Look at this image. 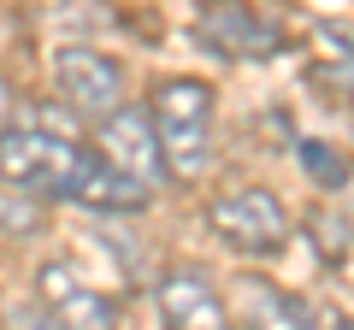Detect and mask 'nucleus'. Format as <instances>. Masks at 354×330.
<instances>
[{"mask_svg": "<svg viewBox=\"0 0 354 330\" xmlns=\"http://www.w3.org/2000/svg\"><path fill=\"white\" fill-rule=\"evenodd\" d=\"M0 183L36 195V201H77V206H95V213H142L148 206V189L118 177L101 159V148L36 130L24 118L0 130Z\"/></svg>", "mask_w": 354, "mask_h": 330, "instance_id": "nucleus-1", "label": "nucleus"}, {"mask_svg": "<svg viewBox=\"0 0 354 330\" xmlns=\"http://www.w3.org/2000/svg\"><path fill=\"white\" fill-rule=\"evenodd\" d=\"M148 118H153V136L165 148L171 177L195 183L213 171V159H218V95H213V83H201V77H160L148 95Z\"/></svg>", "mask_w": 354, "mask_h": 330, "instance_id": "nucleus-2", "label": "nucleus"}, {"mask_svg": "<svg viewBox=\"0 0 354 330\" xmlns=\"http://www.w3.org/2000/svg\"><path fill=\"white\" fill-rule=\"evenodd\" d=\"M53 89L59 106L88 124H106L113 113H124V65L106 59L101 48H83V41H65L53 53Z\"/></svg>", "mask_w": 354, "mask_h": 330, "instance_id": "nucleus-3", "label": "nucleus"}, {"mask_svg": "<svg viewBox=\"0 0 354 330\" xmlns=\"http://www.w3.org/2000/svg\"><path fill=\"white\" fill-rule=\"evenodd\" d=\"M207 224L230 254H283L290 248V213L272 189H230L207 206Z\"/></svg>", "mask_w": 354, "mask_h": 330, "instance_id": "nucleus-4", "label": "nucleus"}, {"mask_svg": "<svg viewBox=\"0 0 354 330\" xmlns=\"http://www.w3.org/2000/svg\"><path fill=\"white\" fill-rule=\"evenodd\" d=\"M36 295H41V307L53 313L59 330H118V318H124V301L95 289L71 260H48L36 271Z\"/></svg>", "mask_w": 354, "mask_h": 330, "instance_id": "nucleus-5", "label": "nucleus"}, {"mask_svg": "<svg viewBox=\"0 0 354 330\" xmlns=\"http://www.w3.org/2000/svg\"><path fill=\"white\" fill-rule=\"evenodd\" d=\"M101 159L113 165L118 177H130L136 189H160L165 183V148H160V136H153V118H148V106H124V113H113L101 124Z\"/></svg>", "mask_w": 354, "mask_h": 330, "instance_id": "nucleus-6", "label": "nucleus"}, {"mask_svg": "<svg viewBox=\"0 0 354 330\" xmlns=\"http://www.w3.org/2000/svg\"><path fill=\"white\" fill-rule=\"evenodd\" d=\"M165 330H230V301L201 266H171L153 289Z\"/></svg>", "mask_w": 354, "mask_h": 330, "instance_id": "nucleus-7", "label": "nucleus"}, {"mask_svg": "<svg viewBox=\"0 0 354 330\" xmlns=\"http://www.w3.org/2000/svg\"><path fill=\"white\" fill-rule=\"evenodd\" d=\"M195 41H207L225 59H272L283 48V30L272 18L248 12V6H201L195 18Z\"/></svg>", "mask_w": 354, "mask_h": 330, "instance_id": "nucleus-8", "label": "nucleus"}, {"mask_svg": "<svg viewBox=\"0 0 354 330\" xmlns=\"http://www.w3.org/2000/svg\"><path fill=\"white\" fill-rule=\"evenodd\" d=\"M230 318L242 330H319V313L272 278H236L230 283Z\"/></svg>", "mask_w": 354, "mask_h": 330, "instance_id": "nucleus-9", "label": "nucleus"}, {"mask_svg": "<svg viewBox=\"0 0 354 330\" xmlns=\"http://www.w3.org/2000/svg\"><path fill=\"white\" fill-rule=\"evenodd\" d=\"M0 330H59V324L41 307V295H6L0 301Z\"/></svg>", "mask_w": 354, "mask_h": 330, "instance_id": "nucleus-10", "label": "nucleus"}, {"mask_svg": "<svg viewBox=\"0 0 354 330\" xmlns=\"http://www.w3.org/2000/svg\"><path fill=\"white\" fill-rule=\"evenodd\" d=\"M0 230L6 236H24V230H41V201L24 189H0Z\"/></svg>", "mask_w": 354, "mask_h": 330, "instance_id": "nucleus-11", "label": "nucleus"}, {"mask_svg": "<svg viewBox=\"0 0 354 330\" xmlns=\"http://www.w3.org/2000/svg\"><path fill=\"white\" fill-rule=\"evenodd\" d=\"M301 165L313 171L319 183H325V189H342V183H348V165H342L325 142H301Z\"/></svg>", "mask_w": 354, "mask_h": 330, "instance_id": "nucleus-12", "label": "nucleus"}, {"mask_svg": "<svg viewBox=\"0 0 354 330\" xmlns=\"http://www.w3.org/2000/svg\"><path fill=\"white\" fill-rule=\"evenodd\" d=\"M6 106H12V101H6V83H0V118H6ZM0 130H6V124H0Z\"/></svg>", "mask_w": 354, "mask_h": 330, "instance_id": "nucleus-13", "label": "nucleus"}]
</instances>
